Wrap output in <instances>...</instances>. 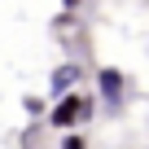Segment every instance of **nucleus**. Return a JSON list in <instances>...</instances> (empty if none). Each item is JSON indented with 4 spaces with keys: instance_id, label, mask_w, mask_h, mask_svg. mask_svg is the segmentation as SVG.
<instances>
[{
    "instance_id": "nucleus-2",
    "label": "nucleus",
    "mask_w": 149,
    "mask_h": 149,
    "mask_svg": "<svg viewBox=\"0 0 149 149\" xmlns=\"http://www.w3.org/2000/svg\"><path fill=\"white\" fill-rule=\"evenodd\" d=\"M92 84H97V101H105V105H123L127 101V74L118 66H97Z\"/></svg>"
},
{
    "instance_id": "nucleus-5",
    "label": "nucleus",
    "mask_w": 149,
    "mask_h": 149,
    "mask_svg": "<svg viewBox=\"0 0 149 149\" xmlns=\"http://www.w3.org/2000/svg\"><path fill=\"white\" fill-rule=\"evenodd\" d=\"M26 114H48V105H44V97H31V101H26Z\"/></svg>"
},
{
    "instance_id": "nucleus-4",
    "label": "nucleus",
    "mask_w": 149,
    "mask_h": 149,
    "mask_svg": "<svg viewBox=\"0 0 149 149\" xmlns=\"http://www.w3.org/2000/svg\"><path fill=\"white\" fill-rule=\"evenodd\" d=\"M57 149H88V136H79V132H66V136L57 140Z\"/></svg>"
},
{
    "instance_id": "nucleus-3",
    "label": "nucleus",
    "mask_w": 149,
    "mask_h": 149,
    "mask_svg": "<svg viewBox=\"0 0 149 149\" xmlns=\"http://www.w3.org/2000/svg\"><path fill=\"white\" fill-rule=\"evenodd\" d=\"M79 79H84V66H79V61H61V66L53 70V79H48L53 101H61V97H70V92H79Z\"/></svg>"
},
{
    "instance_id": "nucleus-1",
    "label": "nucleus",
    "mask_w": 149,
    "mask_h": 149,
    "mask_svg": "<svg viewBox=\"0 0 149 149\" xmlns=\"http://www.w3.org/2000/svg\"><path fill=\"white\" fill-rule=\"evenodd\" d=\"M92 118H97V97H88V92H70L48 105V127H57V132H74Z\"/></svg>"
}]
</instances>
